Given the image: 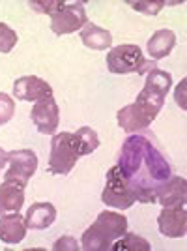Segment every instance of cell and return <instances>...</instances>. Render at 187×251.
Instances as JSON below:
<instances>
[{
  "label": "cell",
  "instance_id": "5b68a950",
  "mask_svg": "<svg viewBox=\"0 0 187 251\" xmlns=\"http://www.w3.org/2000/svg\"><path fill=\"white\" fill-rule=\"evenodd\" d=\"M79 152L73 145V133L62 131L51 139V156H49V167L51 175H68L73 171L75 163L79 161Z\"/></svg>",
  "mask_w": 187,
  "mask_h": 251
},
{
  "label": "cell",
  "instance_id": "9a60e30c",
  "mask_svg": "<svg viewBox=\"0 0 187 251\" xmlns=\"http://www.w3.org/2000/svg\"><path fill=\"white\" fill-rule=\"evenodd\" d=\"M26 220L19 212L0 218V240L4 244H21L26 236Z\"/></svg>",
  "mask_w": 187,
  "mask_h": 251
},
{
  "label": "cell",
  "instance_id": "3957f363",
  "mask_svg": "<svg viewBox=\"0 0 187 251\" xmlns=\"http://www.w3.org/2000/svg\"><path fill=\"white\" fill-rule=\"evenodd\" d=\"M107 68L111 74L124 75V74H139L146 75L157 68L156 60H146L139 45L124 43L107 52Z\"/></svg>",
  "mask_w": 187,
  "mask_h": 251
},
{
  "label": "cell",
  "instance_id": "d6986e66",
  "mask_svg": "<svg viewBox=\"0 0 187 251\" xmlns=\"http://www.w3.org/2000/svg\"><path fill=\"white\" fill-rule=\"evenodd\" d=\"M73 145L77 148L79 156H88L99 147V137L92 127H79L73 133Z\"/></svg>",
  "mask_w": 187,
  "mask_h": 251
},
{
  "label": "cell",
  "instance_id": "484cf974",
  "mask_svg": "<svg viewBox=\"0 0 187 251\" xmlns=\"http://www.w3.org/2000/svg\"><path fill=\"white\" fill-rule=\"evenodd\" d=\"M6 163H8V152H6V150H2V148H0V169L4 167V165H6Z\"/></svg>",
  "mask_w": 187,
  "mask_h": 251
},
{
  "label": "cell",
  "instance_id": "44dd1931",
  "mask_svg": "<svg viewBox=\"0 0 187 251\" xmlns=\"http://www.w3.org/2000/svg\"><path fill=\"white\" fill-rule=\"evenodd\" d=\"M19 42V36L17 32L10 28L6 23H0V52H10L13 51V47Z\"/></svg>",
  "mask_w": 187,
  "mask_h": 251
},
{
  "label": "cell",
  "instance_id": "d4e9b609",
  "mask_svg": "<svg viewBox=\"0 0 187 251\" xmlns=\"http://www.w3.org/2000/svg\"><path fill=\"white\" fill-rule=\"evenodd\" d=\"M52 250L54 251H79L81 246H79V242L75 240L73 236H62V238H58V240L52 244Z\"/></svg>",
  "mask_w": 187,
  "mask_h": 251
},
{
  "label": "cell",
  "instance_id": "277c9868",
  "mask_svg": "<svg viewBox=\"0 0 187 251\" xmlns=\"http://www.w3.org/2000/svg\"><path fill=\"white\" fill-rule=\"evenodd\" d=\"M170 86H172V75L165 72V70L154 68L152 72L146 74L144 88L140 90V94L137 96L135 101L140 107H144L148 113L157 116L159 111L163 109L165 96L168 94Z\"/></svg>",
  "mask_w": 187,
  "mask_h": 251
},
{
  "label": "cell",
  "instance_id": "52a82bcc",
  "mask_svg": "<svg viewBox=\"0 0 187 251\" xmlns=\"http://www.w3.org/2000/svg\"><path fill=\"white\" fill-rule=\"evenodd\" d=\"M86 23H88V17H86L84 4L71 2V4H64L62 10L51 15V30L56 36H64L83 28Z\"/></svg>",
  "mask_w": 187,
  "mask_h": 251
},
{
  "label": "cell",
  "instance_id": "ba28073f",
  "mask_svg": "<svg viewBox=\"0 0 187 251\" xmlns=\"http://www.w3.org/2000/svg\"><path fill=\"white\" fill-rule=\"evenodd\" d=\"M8 163H10V169L4 180H15L26 186L38 169V156L34 154V150L21 148V150L8 152Z\"/></svg>",
  "mask_w": 187,
  "mask_h": 251
},
{
  "label": "cell",
  "instance_id": "5bb4252c",
  "mask_svg": "<svg viewBox=\"0 0 187 251\" xmlns=\"http://www.w3.org/2000/svg\"><path fill=\"white\" fill-rule=\"evenodd\" d=\"M24 184L15 180H4L0 186V216L17 214L24 204Z\"/></svg>",
  "mask_w": 187,
  "mask_h": 251
},
{
  "label": "cell",
  "instance_id": "4fadbf2b",
  "mask_svg": "<svg viewBox=\"0 0 187 251\" xmlns=\"http://www.w3.org/2000/svg\"><path fill=\"white\" fill-rule=\"evenodd\" d=\"M187 199V182L182 176H172L165 180L156 191V201L166 206H178V204H186Z\"/></svg>",
  "mask_w": 187,
  "mask_h": 251
},
{
  "label": "cell",
  "instance_id": "6da1fadb",
  "mask_svg": "<svg viewBox=\"0 0 187 251\" xmlns=\"http://www.w3.org/2000/svg\"><path fill=\"white\" fill-rule=\"evenodd\" d=\"M118 169L137 202L152 204L157 188L172 176V165L148 135L129 133L118 156Z\"/></svg>",
  "mask_w": 187,
  "mask_h": 251
},
{
  "label": "cell",
  "instance_id": "ac0fdd59",
  "mask_svg": "<svg viewBox=\"0 0 187 251\" xmlns=\"http://www.w3.org/2000/svg\"><path fill=\"white\" fill-rule=\"evenodd\" d=\"M81 40L88 49L94 51H105L113 45V36L111 32L94 25V23H86L81 30Z\"/></svg>",
  "mask_w": 187,
  "mask_h": 251
},
{
  "label": "cell",
  "instance_id": "7402d4cb",
  "mask_svg": "<svg viewBox=\"0 0 187 251\" xmlns=\"http://www.w3.org/2000/svg\"><path fill=\"white\" fill-rule=\"evenodd\" d=\"M62 0H30L28 6H30L34 11H40V13H47V15H52L56 11H60L64 8Z\"/></svg>",
  "mask_w": 187,
  "mask_h": 251
},
{
  "label": "cell",
  "instance_id": "8fae6325",
  "mask_svg": "<svg viewBox=\"0 0 187 251\" xmlns=\"http://www.w3.org/2000/svg\"><path fill=\"white\" fill-rule=\"evenodd\" d=\"M13 96L21 101H40L43 98L52 96V88L51 84L36 75H24L13 83Z\"/></svg>",
  "mask_w": 187,
  "mask_h": 251
},
{
  "label": "cell",
  "instance_id": "603a6c76",
  "mask_svg": "<svg viewBox=\"0 0 187 251\" xmlns=\"http://www.w3.org/2000/svg\"><path fill=\"white\" fill-rule=\"evenodd\" d=\"M133 10L146 13V15H157L161 8L165 6V0H157V2H146V0H129L127 2Z\"/></svg>",
  "mask_w": 187,
  "mask_h": 251
},
{
  "label": "cell",
  "instance_id": "8992f818",
  "mask_svg": "<svg viewBox=\"0 0 187 251\" xmlns=\"http://www.w3.org/2000/svg\"><path fill=\"white\" fill-rule=\"evenodd\" d=\"M101 201L107 206L116 210H127L137 202L135 195L129 189V186L125 184L118 165L111 167L107 173V182H105V189L101 193Z\"/></svg>",
  "mask_w": 187,
  "mask_h": 251
},
{
  "label": "cell",
  "instance_id": "9c48e42d",
  "mask_svg": "<svg viewBox=\"0 0 187 251\" xmlns=\"http://www.w3.org/2000/svg\"><path fill=\"white\" fill-rule=\"evenodd\" d=\"M30 118L40 133L54 135L56 127L60 124V111H58V103L54 101V98L49 96V98L36 101V105L32 107Z\"/></svg>",
  "mask_w": 187,
  "mask_h": 251
},
{
  "label": "cell",
  "instance_id": "cb8c5ba5",
  "mask_svg": "<svg viewBox=\"0 0 187 251\" xmlns=\"http://www.w3.org/2000/svg\"><path fill=\"white\" fill-rule=\"evenodd\" d=\"M15 113V101L13 98L4 92H0V126L8 124Z\"/></svg>",
  "mask_w": 187,
  "mask_h": 251
},
{
  "label": "cell",
  "instance_id": "2e32d148",
  "mask_svg": "<svg viewBox=\"0 0 187 251\" xmlns=\"http://www.w3.org/2000/svg\"><path fill=\"white\" fill-rule=\"evenodd\" d=\"M26 227L30 230H43L51 227L56 220V208L51 202H34L24 216Z\"/></svg>",
  "mask_w": 187,
  "mask_h": 251
},
{
  "label": "cell",
  "instance_id": "7c38bea8",
  "mask_svg": "<svg viewBox=\"0 0 187 251\" xmlns=\"http://www.w3.org/2000/svg\"><path fill=\"white\" fill-rule=\"evenodd\" d=\"M118 126L127 131V133H137V131H140V129H144L148 126L152 124L154 120H156V116L152 115V113H148L144 107H140L139 103H129L122 107L120 111H118Z\"/></svg>",
  "mask_w": 187,
  "mask_h": 251
},
{
  "label": "cell",
  "instance_id": "e0dca14e",
  "mask_svg": "<svg viewBox=\"0 0 187 251\" xmlns=\"http://www.w3.org/2000/svg\"><path fill=\"white\" fill-rule=\"evenodd\" d=\"M176 45V34L168 28H161L157 30L150 40H148V54L152 56V60H159V58H165L170 54V51L174 49Z\"/></svg>",
  "mask_w": 187,
  "mask_h": 251
},
{
  "label": "cell",
  "instance_id": "7a4b0ae2",
  "mask_svg": "<svg viewBox=\"0 0 187 251\" xmlns=\"http://www.w3.org/2000/svg\"><path fill=\"white\" fill-rule=\"evenodd\" d=\"M127 232V220L116 212H101L95 221L84 230L81 250L84 251H105L111 250L122 234Z\"/></svg>",
  "mask_w": 187,
  "mask_h": 251
},
{
  "label": "cell",
  "instance_id": "30bf717a",
  "mask_svg": "<svg viewBox=\"0 0 187 251\" xmlns=\"http://www.w3.org/2000/svg\"><path fill=\"white\" fill-rule=\"evenodd\" d=\"M159 232L166 238H182L187 232V210L186 204L166 206L157 218Z\"/></svg>",
  "mask_w": 187,
  "mask_h": 251
},
{
  "label": "cell",
  "instance_id": "ffe728a7",
  "mask_svg": "<svg viewBox=\"0 0 187 251\" xmlns=\"http://www.w3.org/2000/svg\"><path fill=\"white\" fill-rule=\"evenodd\" d=\"M113 251H152V246L150 242L137 236V234H131V232H125L122 234L118 240L111 246Z\"/></svg>",
  "mask_w": 187,
  "mask_h": 251
}]
</instances>
